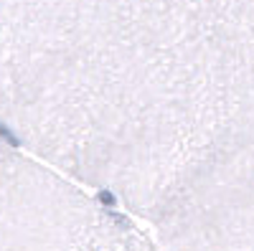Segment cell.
Instances as JSON below:
<instances>
[{"label":"cell","mask_w":254,"mask_h":251,"mask_svg":"<svg viewBox=\"0 0 254 251\" xmlns=\"http://www.w3.org/2000/svg\"><path fill=\"white\" fill-rule=\"evenodd\" d=\"M97 198H99V203H102V205H115V203H117V198H115L110 191H102Z\"/></svg>","instance_id":"obj_2"},{"label":"cell","mask_w":254,"mask_h":251,"mask_svg":"<svg viewBox=\"0 0 254 251\" xmlns=\"http://www.w3.org/2000/svg\"><path fill=\"white\" fill-rule=\"evenodd\" d=\"M0 137H3V140L10 145V148H18V145H20V140H18V137H15V135H13L8 127H5L3 122H0Z\"/></svg>","instance_id":"obj_1"}]
</instances>
